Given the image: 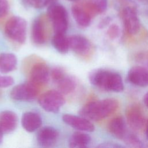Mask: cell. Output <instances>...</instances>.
<instances>
[{
  "label": "cell",
  "instance_id": "484cf974",
  "mask_svg": "<svg viewBox=\"0 0 148 148\" xmlns=\"http://www.w3.org/2000/svg\"><path fill=\"white\" fill-rule=\"evenodd\" d=\"M66 75V74L64 70L60 67L54 68L50 72L51 77L55 83H57V82H58Z\"/></svg>",
  "mask_w": 148,
  "mask_h": 148
},
{
  "label": "cell",
  "instance_id": "7c38bea8",
  "mask_svg": "<svg viewBox=\"0 0 148 148\" xmlns=\"http://www.w3.org/2000/svg\"><path fill=\"white\" fill-rule=\"evenodd\" d=\"M128 81L139 87L148 86V69L143 66H134L131 68L127 75Z\"/></svg>",
  "mask_w": 148,
  "mask_h": 148
},
{
  "label": "cell",
  "instance_id": "d590c367",
  "mask_svg": "<svg viewBox=\"0 0 148 148\" xmlns=\"http://www.w3.org/2000/svg\"><path fill=\"white\" fill-rule=\"evenodd\" d=\"M140 1H146V0H140Z\"/></svg>",
  "mask_w": 148,
  "mask_h": 148
},
{
  "label": "cell",
  "instance_id": "e575fe53",
  "mask_svg": "<svg viewBox=\"0 0 148 148\" xmlns=\"http://www.w3.org/2000/svg\"><path fill=\"white\" fill-rule=\"evenodd\" d=\"M68 1H72V2H74V1H76L77 0H68Z\"/></svg>",
  "mask_w": 148,
  "mask_h": 148
},
{
  "label": "cell",
  "instance_id": "4316f807",
  "mask_svg": "<svg viewBox=\"0 0 148 148\" xmlns=\"http://www.w3.org/2000/svg\"><path fill=\"white\" fill-rule=\"evenodd\" d=\"M106 33L110 39H114L120 34V28L117 24H112L108 29Z\"/></svg>",
  "mask_w": 148,
  "mask_h": 148
},
{
  "label": "cell",
  "instance_id": "277c9868",
  "mask_svg": "<svg viewBox=\"0 0 148 148\" xmlns=\"http://www.w3.org/2000/svg\"><path fill=\"white\" fill-rule=\"evenodd\" d=\"M55 33L65 34L68 25V16L66 9L61 5L53 3L47 10Z\"/></svg>",
  "mask_w": 148,
  "mask_h": 148
},
{
  "label": "cell",
  "instance_id": "ffe728a7",
  "mask_svg": "<svg viewBox=\"0 0 148 148\" xmlns=\"http://www.w3.org/2000/svg\"><path fill=\"white\" fill-rule=\"evenodd\" d=\"M90 142V136L83 131H80L74 132L71 135L69 140V145L70 147L83 148L86 147Z\"/></svg>",
  "mask_w": 148,
  "mask_h": 148
},
{
  "label": "cell",
  "instance_id": "6da1fadb",
  "mask_svg": "<svg viewBox=\"0 0 148 148\" xmlns=\"http://www.w3.org/2000/svg\"><path fill=\"white\" fill-rule=\"evenodd\" d=\"M88 79L91 84L104 91L120 92L124 88L121 75L110 70L98 69L92 71Z\"/></svg>",
  "mask_w": 148,
  "mask_h": 148
},
{
  "label": "cell",
  "instance_id": "2e32d148",
  "mask_svg": "<svg viewBox=\"0 0 148 148\" xmlns=\"http://www.w3.org/2000/svg\"><path fill=\"white\" fill-rule=\"evenodd\" d=\"M42 123L40 115L35 112H27L24 113L22 116V125L25 130L29 132L38 130L42 125Z\"/></svg>",
  "mask_w": 148,
  "mask_h": 148
},
{
  "label": "cell",
  "instance_id": "d4e9b609",
  "mask_svg": "<svg viewBox=\"0 0 148 148\" xmlns=\"http://www.w3.org/2000/svg\"><path fill=\"white\" fill-rule=\"evenodd\" d=\"M24 2L28 5L36 8L41 9L47 5H50L56 0H23Z\"/></svg>",
  "mask_w": 148,
  "mask_h": 148
},
{
  "label": "cell",
  "instance_id": "4fadbf2b",
  "mask_svg": "<svg viewBox=\"0 0 148 148\" xmlns=\"http://www.w3.org/2000/svg\"><path fill=\"white\" fill-rule=\"evenodd\" d=\"M58 138V132L51 127H45L39 130L37 135V142L42 147H48L54 145Z\"/></svg>",
  "mask_w": 148,
  "mask_h": 148
},
{
  "label": "cell",
  "instance_id": "3957f363",
  "mask_svg": "<svg viewBox=\"0 0 148 148\" xmlns=\"http://www.w3.org/2000/svg\"><path fill=\"white\" fill-rule=\"evenodd\" d=\"M26 30V21L18 16L10 18L5 26V32L8 38L18 44H23L25 42Z\"/></svg>",
  "mask_w": 148,
  "mask_h": 148
},
{
  "label": "cell",
  "instance_id": "9c48e42d",
  "mask_svg": "<svg viewBox=\"0 0 148 148\" xmlns=\"http://www.w3.org/2000/svg\"><path fill=\"white\" fill-rule=\"evenodd\" d=\"M68 40L69 48L77 55L85 57L91 53L92 45L90 40L86 37L75 35L68 37Z\"/></svg>",
  "mask_w": 148,
  "mask_h": 148
},
{
  "label": "cell",
  "instance_id": "f1b7e54d",
  "mask_svg": "<svg viewBox=\"0 0 148 148\" xmlns=\"http://www.w3.org/2000/svg\"><path fill=\"white\" fill-rule=\"evenodd\" d=\"M9 5L8 0H0V18L5 16L9 11Z\"/></svg>",
  "mask_w": 148,
  "mask_h": 148
},
{
  "label": "cell",
  "instance_id": "ba28073f",
  "mask_svg": "<svg viewBox=\"0 0 148 148\" xmlns=\"http://www.w3.org/2000/svg\"><path fill=\"white\" fill-rule=\"evenodd\" d=\"M49 70L43 62H37L33 64L29 70V81L38 86L47 83L49 80Z\"/></svg>",
  "mask_w": 148,
  "mask_h": 148
},
{
  "label": "cell",
  "instance_id": "836d02e7",
  "mask_svg": "<svg viewBox=\"0 0 148 148\" xmlns=\"http://www.w3.org/2000/svg\"><path fill=\"white\" fill-rule=\"evenodd\" d=\"M3 138V132L0 130V143H1Z\"/></svg>",
  "mask_w": 148,
  "mask_h": 148
},
{
  "label": "cell",
  "instance_id": "8992f818",
  "mask_svg": "<svg viewBox=\"0 0 148 148\" xmlns=\"http://www.w3.org/2000/svg\"><path fill=\"white\" fill-rule=\"evenodd\" d=\"M38 87L30 81L18 84L11 90L10 97L16 101H32L38 95Z\"/></svg>",
  "mask_w": 148,
  "mask_h": 148
},
{
  "label": "cell",
  "instance_id": "5bb4252c",
  "mask_svg": "<svg viewBox=\"0 0 148 148\" xmlns=\"http://www.w3.org/2000/svg\"><path fill=\"white\" fill-rule=\"evenodd\" d=\"M71 11L73 18L78 25L82 27H87L90 25L92 14L83 3L73 5Z\"/></svg>",
  "mask_w": 148,
  "mask_h": 148
},
{
  "label": "cell",
  "instance_id": "603a6c76",
  "mask_svg": "<svg viewBox=\"0 0 148 148\" xmlns=\"http://www.w3.org/2000/svg\"><path fill=\"white\" fill-rule=\"evenodd\" d=\"M83 4L92 15L101 14L106 9L108 0H87Z\"/></svg>",
  "mask_w": 148,
  "mask_h": 148
},
{
  "label": "cell",
  "instance_id": "8fae6325",
  "mask_svg": "<svg viewBox=\"0 0 148 148\" xmlns=\"http://www.w3.org/2000/svg\"><path fill=\"white\" fill-rule=\"evenodd\" d=\"M126 118L131 128L136 131L141 130L146 124L145 116L140 108L136 105L128 108L126 110Z\"/></svg>",
  "mask_w": 148,
  "mask_h": 148
},
{
  "label": "cell",
  "instance_id": "f546056e",
  "mask_svg": "<svg viewBox=\"0 0 148 148\" xmlns=\"http://www.w3.org/2000/svg\"><path fill=\"white\" fill-rule=\"evenodd\" d=\"M97 147L101 148H120L124 146L113 142H104L99 144Z\"/></svg>",
  "mask_w": 148,
  "mask_h": 148
},
{
  "label": "cell",
  "instance_id": "83f0119b",
  "mask_svg": "<svg viewBox=\"0 0 148 148\" xmlns=\"http://www.w3.org/2000/svg\"><path fill=\"white\" fill-rule=\"evenodd\" d=\"M14 83L13 79L9 76L0 75V87H7L12 86Z\"/></svg>",
  "mask_w": 148,
  "mask_h": 148
},
{
  "label": "cell",
  "instance_id": "ac0fdd59",
  "mask_svg": "<svg viewBox=\"0 0 148 148\" xmlns=\"http://www.w3.org/2000/svg\"><path fill=\"white\" fill-rule=\"evenodd\" d=\"M108 128L112 135L122 140L128 132L125 121L124 119L120 116L113 118L110 121L108 125Z\"/></svg>",
  "mask_w": 148,
  "mask_h": 148
},
{
  "label": "cell",
  "instance_id": "e0dca14e",
  "mask_svg": "<svg viewBox=\"0 0 148 148\" xmlns=\"http://www.w3.org/2000/svg\"><path fill=\"white\" fill-rule=\"evenodd\" d=\"M32 39L36 45L43 44L47 38L46 30L45 23L42 18L35 19L32 26Z\"/></svg>",
  "mask_w": 148,
  "mask_h": 148
},
{
  "label": "cell",
  "instance_id": "d6a6232c",
  "mask_svg": "<svg viewBox=\"0 0 148 148\" xmlns=\"http://www.w3.org/2000/svg\"><path fill=\"white\" fill-rule=\"evenodd\" d=\"M145 126H146V138L148 139V120L146 122Z\"/></svg>",
  "mask_w": 148,
  "mask_h": 148
},
{
  "label": "cell",
  "instance_id": "1f68e13d",
  "mask_svg": "<svg viewBox=\"0 0 148 148\" xmlns=\"http://www.w3.org/2000/svg\"><path fill=\"white\" fill-rule=\"evenodd\" d=\"M143 102L146 106L148 108V92H147L143 97Z\"/></svg>",
  "mask_w": 148,
  "mask_h": 148
},
{
  "label": "cell",
  "instance_id": "7402d4cb",
  "mask_svg": "<svg viewBox=\"0 0 148 148\" xmlns=\"http://www.w3.org/2000/svg\"><path fill=\"white\" fill-rule=\"evenodd\" d=\"M58 91L62 94L72 93L76 88V82L74 78L66 75L62 79L56 83Z\"/></svg>",
  "mask_w": 148,
  "mask_h": 148
},
{
  "label": "cell",
  "instance_id": "4dcf8cb0",
  "mask_svg": "<svg viewBox=\"0 0 148 148\" xmlns=\"http://www.w3.org/2000/svg\"><path fill=\"white\" fill-rule=\"evenodd\" d=\"M110 21H111V18L109 17H106L103 18L102 20H101V21L99 22V23L98 24L99 28H103L105 27L109 24Z\"/></svg>",
  "mask_w": 148,
  "mask_h": 148
},
{
  "label": "cell",
  "instance_id": "cb8c5ba5",
  "mask_svg": "<svg viewBox=\"0 0 148 148\" xmlns=\"http://www.w3.org/2000/svg\"><path fill=\"white\" fill-rule=\"evenodd\" d=\"M124 142L131 147H146L145 143L140 140L136 135L128 131L125 134L123 139Z\"/></svg>",
  "mask_w": 148,
  "mask_h": 148
},
{
  "label": "cell",
  "instance_id": "9a60e30c",
  "mask_svg": "<svg viewBox=\"0 0 148 148\" xmlns=\"http://www.w3.org/2000/svg\"><path fill=\"white\" fill-rule=\"evenodd\" d=\"M17 125V116L12 111L6 110L0 113V130L9 133L15 130Z\"/></svg>",
  "mask_w": 148,
  "mask_h": 148
},
{
  "label": "cell",
  "instance_id": "5b68a950",
  "mask_svg": "<svg viewBox=\"0 0 148 148\" xmlns=\"http://www.w3.org/2000/svg\"><path fill=\"white\" fill-rule=\"evenodd\" d=\"M63 94L59 91L51 90L42 94L39 98L40 106L46 111L57 113L65 103Z\"/></svg>",
  "mask_w": 148,
  "mask_h": 148
},
{
  "label": "cell",
  "instance_id": "44dd1931",
  "mask_svg": "<svg viewBox=\"0 0 148 148\" xmlns=\"http://www.w3.org/2000/svg\"><path fill=\"white\" fill-rule=\"evenodd\" d=\"M51 43L53 47L60 53H66L69 49L68 38L66 37L65 34L55 33L52 38Z\"/></svg>",
  "mask_w": 148,
  "mask_h": 148
},
{
  "label": "cell",
  "instance_id": "30bf717a",
  "mask_svg": "<svg viewBox=\"0 0 148 148\" xmlns=\"http://www.w3.org/2000/svg\"><path fill=\"white\" fill-rule=\"evenodd\" d=\"M63 121L71 127L83 132H92L95 130L94 125L88 119L73 114H65L62 116Z\"/></svg>",
  "mask_w": 148,
  "mask_h": 148
},
{
  "label": "cell",
  "instance_id": "d6986e66",
  "mask_svg": "<svg viewBox=\"0 0 148 148\" xmlns=\"http://www.w3.org/2000/svg\"><path fill=\"white\" fill-rule=\"evenodd\" d=\"M17 58L13 53H5L0 54V72L6 73L15 69Z\"/></svg>",
  "mask_w": 148,
  "mask_h": 148
},
{
  "label": "cell",
  "instance_id": "7a4b0ae2",
  "mask_svg": "<svg viewBox=\"0 0 148 148\" xmlns=\"http://www.w3.org/2000/svg\"><path fill=\"white\" fill-rule=\"evenodd\" d=\"M119 105V101L114 98L92 101L84 105L79 113L89 120L99 121L113 114Z\"/></svg>",
  "mask_w": 148,
  "mask_h": 148
},
{
  "label": "cell",
  "instance_id": "52a82bcc",
  "mask_svg": "<svg viewBox=\"0 0 148 148\" xmlns=\"http://www.w3.org/2000/svg\"><path fill=\"white\" fill-rule=\"evenodd\" d=\"M121 15L127 33L132 35L136 34L139 31L140 24L135 9L131 6H127L123 9Z\"/></svg>",
  "mask_w": 148,
  "mask_h": 148
}]
</instances>
